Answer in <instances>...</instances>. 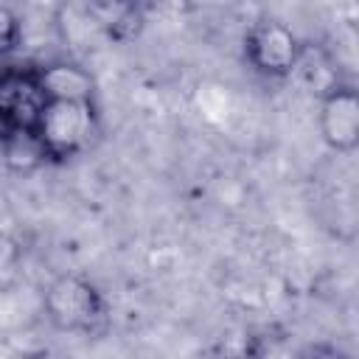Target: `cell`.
<instances>
[{
	"mask_svg": "<svg viewBox=\"0 0 359 359\" xmlns=\"http://www.w3.org/2000/svg\"><path fill=\"white\" fill-rule=\"evenodd\" d=\"M42 84L48 90V98H70V101H95V79L87 67L59 59L39 65Z\"/></svg>",
	"mask_w": 359,
	"mask_h": 359,
	"instance_id": "7",
	"label": "cell"
},
{
	"mask_svg": "<svg viewBox=\"0 0 359 359\" xmlns=\"http://www.w3.org/2000/svg\"><path fill=\"white\" fill-rule=\"evenodd\" d=\"M3 157H6V168L17 171V174H28V171L39 168L42 163H50L39 135L28 132V129L3 132Z\"/></svg>",
	"mask_w": 359,
	"mask_h": 359,
	"instance_id": "8",
	"label": "cell"
},
{
	"mask_svg": "<svg viewBox=\"0 0 359 359\" xmlns=\"http://www.w3.org/2000/svg\"><path fill=\"white\" fill-rule=\"evenodd\" d=\"M36 135L50 163H65L70 157H79L98 135L95 101L50 98L36 123Z\"/></svg>",
	"mask_w": 359,
	"mask_h": 359,
	"instance_id": "2",
	"label": "cell"
},
{
	"mask_svg": "<svg viewBox=\"0 0 359 359\" xmlns=\"http://www.w3.org/2000/svg\"><path fill=\"white\" fill-rule=\"evenodd\" d=\"M45 320L62 334H93L107 320L101 289L81 275H59L42 294Z\"/></svg>",
	"mask_w": 359,
	"mask_h": 359,
	"instance_id": "1",
	"label": "cell"
},
{
	"mask_svg": "<svg viewBox=\"0 0 359 359\" xmlns=\"http://www.w3.org/2000/svg\"><path fill=\"white\" fill-rule=\"evenodd\" d=\"M73 6L109 39L132 36L143 17V0H73Z\"/></svg>",
	"mask_w": 359,
	"mask_h": 359,
	"instance_id": "6",
	"label": "cell"
},
{
	"mask_svg": "<svg viewBox=\"0 0 359 359\" xmlns=\"http://www.w3.org/2000/svg\"><path fill=\"white\" fill-rule=\"evenodd\" d=\"M303 53L306 45L297 34L278 20H261L244 36V62L264 79L280 81L294 76Z\"/></svg>",
	"mask_w": 359,
	"mask_h": 359,
	"instance_id": "3",
	"label": "cell"
},
{
	"mask_svg": "<svg viewBox=\"0 0 359 359\" xmlns=\"http://www.w3.org/2000/svg\"><path fill=\"white\" fill-rule=\"evenodd\" d=\"M317 126L328 149L334 151L359 149V90L348 84H331L320 95Z\"/></svg>",
	"mask_w": 359,
	"mask_h": 359,
	"instance_id": "5",
	"label": "cell"
},
{
	"mask_svg": "<svg viewBox=\"0 0 359 359\" xmlns=\"http://www.w3.org/2000/svg\"><path fill=\"white\" fill-rule=\"evenodd\" d=\"M17 28H20V22L14 20V14L8 8H3V50L6 53H11L17 48Z\"/></svg>",
	"mask_w": 359,
	"mask_h": 359,
	"instance_id": "9",
	"label": "cell"
},
{
	"mask_svg": "<svg viewBox=\"0 0 359 359\" xmlns=\"http://www.w3.org/2000/svg\"><path fill=\"white\" fill-rule=\"evenodd\" d=\"M48 101L39 65H6L0 76V132H36Z\"/></svg>",
	"mask_w": 359,
	"mask_h": 359,
	"instance_id": "4",
	"label": "cell"
}]
</instances>
